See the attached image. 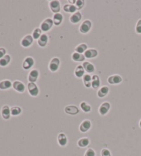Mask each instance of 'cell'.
<instances>
[{"instance_id": "1", "label": "cell", "mask_w": 141, "mask_h": 156, "mask_svg": "<svg viewBox=\"0 0 141 156\" xmlns=\"http://www.w3.org/2000/svg\"><path fill=\"white\" fill-rule=\"evenodd\" d=\"M92 24L90 20H85L82 24H81L79 27V31L81 33L86 34L90 30L91 28H92Z\"/></svg>"}, {"instance_id": "2", "label": "cell", "mask_w": 141, "mask_h": 156, "mask_svg": "<svg viewBox=\"0 0 141 156\" xmlns=\"http://www.w3.org/2000/svg\"><path fill=\"white\" fill-rule=\"evenodd\" d=\"M53 24H54V23H53L52 19L50 18L45 19V20L41 23L40 28H41V30L43 32H47L52 28Z\"/></svg>"}, {"instance_id": "3", "label": "cell", "mask_w": 141, "mask_h": 156, "mask_svg": "<svg viewBox=\"0 0 141 156\" xmlns=\"http://www.w3.org/2000/svg\"><path fill=\"white\" fill-rule=\"evenodd\" d=\"M49 7L51 11L54 14L59 13L61 10L60 1L58 0H52L49 1Z\"/></svg>"}, {"instance_id": "4", "label": "cell", "mask_w": 141, "mask_h": 156, "mask_svg": "<svg viewBox=\"0 0 141 156\" xmlns=\"http://www.w3.org/2000/svg\"><path fill=\"white\" fill-rule=\"evenodd\" d=\"M60 66V60L59 59V58L57 57H54V58H52V60L50 61L49 63V70H50L51 72H55L58 70Z\"/></svg>"}, {"instance_id": "5", "label": "cell", "mask_w": 141, "mask_h": 156, "mask_svg": "<svg viewBox=\"0 0 141 156\" xmlns=\"http://www.w3.org/2000/svg\"><path fill=\"white\" fill-rule=\"evenodd\" d=\"M28 90L31 96H37L39 95V89L35 83H29L28 84Z\"/></svg>"}, {"instance_id": "6", "label": "cell", "mask_w": 141, "mask_h": 156, "mask_svg": "<svg viewBox=\"0 0 141 156\" xmlns=\"http://www.w3.org/2000/svg\"><path fill=\"white\" fill-rule=\"evenodd\" d=\"M33 37L32 35H28L23 38L21 41V45L24 47H28L33 43Z\"/></svg>"}, {"instance_id": "7", "label": "cell", "mask_w": 141, "mask_h": 156, "mask_svg": "<svg viewBox=\"0 0 141 156\" xmlns=\"http://www.w3.org/2000/svg\"><path fill=\"white\" fill-rule=\"evenodd\" d=\"M110 107H111V105H110V102H104L103 103H102L101 104V106L99 107L98 108L99 114H100L101 116L106 115V114L108 113V111H110Z\"/></svg>"}, {"instance_id": "8", "label": "cell", "mask_w": 141, "mask_h": 156, "mask_svg": "<svg viewBox=\"0 0 141 156\" xmlns=\"http://www.w3.org/2000/svg\"><path fill=\"white\" fill-rule=\"evenodd\" d=\"M92 127V123L89 120H85L81 123L79 126V130L82 133H85L88 131Z\"/></svg>"}, {"instance_id": "9", "label": "cell", "mask_w": 141, "mask_h": 156, "mask_svg": "<svg viewBox=\"0 0 141 156\" xmlns=\"http://www.w3.org/2000/svg\"><path fill=\"white\" fill-rule=\"evenodd\" d=\"M35 64V61H34L33 58L30 56H28L25 58L24 62L22 64V68L24 70H30L32 66Z\"/></svg>"}, {"instance_id": "10", "label": "cell", "mask_w": 141, "mask_h": 156, "mask_svg": "<svg viewBox=\"0 0 141 156\" xmlns=\"http://www.w3.org/2000/svg\"><path fill=\"white\" fill-rule=\"evenodd\" d=\"M64 111L67 114H69V115H77L79 113V108L77 107V106L75 105H68L66 106L65 107Z\"/></svg>"}, {"instance_id": "11", "label": "cell", "mask_w": 141, "mask_h": 156, "mask_svg": "<svg viewBox=\"0 0 141 156\" xmlns=\"http://www.w3.org/2000/svg\"><path fill=\"white\" fill-rule=\"evenodd\" d=\"M122 81H123V79H122V77L119 75H112L107 79L108 83H110V84L111 85L119 84Z\"/></svg>"}, {"instance_id": "12", "label": "cell", "mask_w": 141, "mask_h": 156, "mask_svg": "<svg viewBox=\"0 0 141 156\" xmlns=\"http://www.w3.org/2000/svg\"><path fill=\"white\" fill-rule=\"evenodd\" d=\"M39 73L37 70H32L30 72L29 75H28V81H29L30 83H35V82L37 81L38 78H39Z\"/></svg>"}, {"instance_id": "13", "label": "cell", "mask_w": 141, "mask_h": 156, "mask_svg": "<svg viewBox=\"0 0 141 156\" xmlns=\"http://www.w3.org/2000/svg\"><path fill=\"white\" fill-rule=\"evenodd\" d=\"M13 89H14L15 91L20 93L24 92L25 89H26V87H25L24 83L19 81H15L14 83H13Z\"/></svg>"}, {"instance_id": "14", "label": "cell", "mask_w": 141, "mask_h": 156, "mask_svg": "<svg viewBox=\"0 0 141 156\" xmlns=\"http://www.w3.org/2000/svg\"><path fill=\"white\" fill-rule=\"evenodd\" d=\"M1 116L3 119L5 120H8L10 118V109L8 105H4L1 108Z\"/></svg>"}, {"instance_id": "15", "label": "cell", "mask_w": 141, "mask_h": 156, "mask_svg": "<svg viewBox=\"0 0 141 156\" xmlns=\"http://www.w3.org/2000/svg\"><path fill=\"white\" fill-rule=\"evenodd\" d=\"M82 19V15L80 12H76L72 14L70 17V22L72 24H78Z\"/></svg>"}, {"instance_id": "16", "label": "cell", "mask_w": 141, "mask_h": 156, "mask_svg": "<svg viewBox=\"0 0 141 156\" xmlns=\"http://www.w3.org/2000/svg\"><path fill=\"white\" fill-rule=\"evenodd\" d=\"M58 143L61 146H65L68 144V138L64 133H61L57 137Z\"/></svg>"}, {"instance_id": "17", "label": "cell", "mask_w": 141, "mask_h": 156, "mask_svg": "<svg viewBox=\"0 0 141 156\" xmlns=\"http://www.w3.org/2000/svg\"><path fill=\"white\" fill-rule=\"evenodd\" d=\"M47 42H48V37L45 34L41 35L39 39L37 40V44L41 47H44L47 45Z\"/></svg>"}, {"instance_id": "18", "label": "cell", "mask_w": 141, "mask_h": 156, "mask_svg": "<svg viewBox=\"0 0 141 156\" xmlns=\"http://www.w3.org/2000/svg\"><path fill=\"white\" fill-rule=\"evenodd\" d=\"M84 56L86 58H95V57L98 56V51L96 49H89V50L85 51Z\"/></svg>"}, {"instance_id": "19", "label": "cell", "mask_w": 141, "mask_h": 156, "mask_svg": "<svg viewBox=\"0 0 141 156\" xmlns=\"http://www.w3.org/2000/svg\"><path fill=\"white\" fill-rule=\"evenodd\" d=\"M72 60L74 61L82 62V61H84L85 59V57L84 56V54H80V53L74 52L72 53Z\"/></svg>"}, {"instance_id": "20", "label": "cell", "mask_w": 141, "mask_h": 156, "mask_svg": "<svg viewBox=\"0 0 141 156\" xmlns=\"http://www.w3.org/2000/svg\"><path fill=\"white\" fill-rule=\"evenodd\" d=\"M63 20H64V17H63V15L61 13L54 14L52 18L53 23H54L55 26H59L62 23Z\"/></svg>"}, {"instance_id": "21", "label": "cell", "mask_w": 141, "mask_h": 156, "mask_svg": "<svg viewBox=\"0 0 141 156\" xmlns=\"http://www.w3.org/2000/svg\"><path fill=\"white\" fill-rule=\"evenodd\" d=\"M83 67L84 68L85 71H86L87 73H92V72H94L95 70L94 65L91 63L90 62L85 61L83 63Z\"/></svg>"}, {"instance_id": "22", "label": "cell", "mask_w": 141, "mask_h": 156, "mask_svg": "<svg viewBox=\"0 0 141 156\" xmlns=\"http://www.w3.org/2000/svg\"><path fill=\"white\" fill-rule=\"evenodd\" d=\"M85 73V70L83 68V65H78L77 68H76L75 70H74V75H75V77L77 78H81L84 76Z\"/></svg>"}, {"instance_id": "23", "label": "cell", "mask_w": 141, "mask_h": 156, "mask_svg": "<svg viewBox=\"0 0 141 156\" xmlns=\"http://www.w3.org/2000/svg\"><path fill=\"white\" fill-rule=\"evenodd\" d=\"M109 91L110 89L107 86H103L99 89L98 92H97V96H98L99 98H103V97L107 96V94H108Z\"/></svg>"}, {"instance_id": "24", "label": "cell", "mask_w": 141, "mask_h": 156, "mask_svg": "<svg viewBox=\"0 0 141 156\" xmlns=\"http://www.w3.org/2000/svg\"><path fill=\"white\" fill-rule=\"evenodd\" d=\"M101 85V81H100V78L98 77V76L94 75L92 77V87L93 89H96L100 87Z\"/></svg>"}, {"instance_id": "25", "label": "cell", "mask_w": 141, "mask_h": 156, "mask_svg": "<svg viewBox=\"0 0 141 156\" xmlns=\"http://www.w3.org/2000/svg\"><path fill=\"white\" fill-rule=\"evenodd\" d=\"M64 10L66 13H75L76 11H77V7L75 6L74 4H66L64 6V8H63Z\"/></svg>"}, {"instance_id": "26", "label": "cell", "mask_w": 141, "mask_h": 156, "mask_svg": "<svg viewBox=\"0 0 141 156\" xmlns=\"http://www.w3.org/2000/svg\"><path fill=\"white\" fill-rule=\"evenodd\" d=\"M12 86V83L9 80H4V81L0 82V89H1V90H5V89H9Z\"/></svg>"}, {"instance_id": "27", "label": "cell", "mask_w": 141, "mask_h": 156, "mask_svg": "<svg viewBox=\"0 0 141 156\" xmlns=\"http://www.w3.org/2000/svg\"><path fill=\"white\" fill-rule=\"evenodd\" d=\"M10 61L11 57L10 55L6 54L3 58H1V59H0V66H1V67H6V66L9 64Z\"/></svg>"}, {"instance_id": "28", "label": "cell", "mask_w": 141, "mask_h": 156, "mask_svg": "<svg viewBox=\"0 0 141 156\" xmlns=\"http://www.w3.org/2000/svg\"><path fill=\"white\" fill-rule=\"evenodd\" d=\"M83 81L85 87L89 88L92 87V77L89 75H85L83 77Z\"/></svg>"}, {"instance_id": "29", "label": "cell", "mask_w": 141, "mask_h": 156, "mask_svg": "<svg viewBox=\"0 0 141 156\" xmlns=\"http://www.w3.org/2000/svg\"><path fill=\"white\" fill-rule=\"evenodd\" d=\"M89 138H81L77 142L78 146L81 148L86 147V146L89 145Z\"/></svg>"}, {"instance_id": "30", "label": "cell", "mask_w": 141, "mask_h": 156, "mask_svg": "<svg viewBox=\"0 0 141 156\" xmlns=\"http://www.w3.org/2000/svg\"><path fill=\"white\" fill-rule=\"evenodd\" d=\"M80 107H81L82 111L85 112V113H89V112H90L91 110H92L91 106L85 101L81 102V104H80Z\"/></svg>"}, {"instance_id": "31", "label": "cell", "mask_w": 141, "mask_h": 156, "mask_svg": "<svg viewBox=\"0 0 141 156\" xmlns=\"http://www.w3.org/2000/svg\"><path fill=\"white\" fill-rule=\"evenodd\" d=\"M87 49V45L85 43H81L79 45H77L75 47V52L82 54V53H85V51Z\"/></svg>"}, {"instance_id": "32", "label": "cell", "mask_w": 141, "mask_h": 156, "mask_svg": "<svg viewBox=\"0 0 141 156\" xmlns=\"http://www.w3.org/2000/svg\"><path fill=\"white\" fill-rule=\"evenodd\" d=\"M22 110L21 109V107L18 106H15L13 107L10 108V113L11 115L13 116H19L20 114L22 113Z\"/></svg>"}, {"instance_id": "33", "label": "cell", "mask_w": 141, "mask_h": 156, "mask_svg": "<svg viewBox=\"0 0 141 156\" xmlns=\"http://www.w3.org/2000/svg\"><path fill=\"white\" fill-rule=\"evenodd\" d=\"M41 32H42V30H41V28H35V30H33V32H32V37H33L34 39H37L38 40L39 39V37H41Z\"/></svg>"}, {"instance_id": "34", "label": "cell", "mask_w": 141, "mask_h": 156, "mask_svg": "<svg viewBox=\"0 0 141 156\" xmlns=\"http://www.w3.org/2000/svg\"><path fill=\"white\" fill-rule=\"evenodd\" d=\"M85 5V1L84 0H77L76 1L75 6L77 7V10H81L83 8Z\"/></svg>"}, {"instance_id": "35", "label": "cell", "mask_w": 141, "mask_h": 156, "mask_svg": "<svg viewBox=\"0 0 141 156\" xmlns=\"http://www.w3.org/2000/svg\"><path fill=\"white\" fill-rule=\"evenodd\" d=\"M96 153H95L94 150L92 149H88L85 152L84 156H95Z\"/></svg>"}, {"instance_id": "36", "label": "cell", "mask_w": 141, "mask_h": 156, "mask_svg": "<svg viewBox=\"0 0 141 156\" xmlns=\"http://www.w3.org/2000/svg\"><path fill=\"white\" fill-rule=\"evenodd\" d=\"M136 32L138 34H141V19L138 21L136 24Z\"/></svg>"}, {"instance_id": "37", "label": "cell", "mask_w": 141, "mask_h": 156, "mask_svg": "<svg viewBox=\"0 0 141 156\" xmlns=\"http://www.w3.org/2000/svg\"><path fill=\"white\" fill-rule=\"evenodd\" d=\"M101 156H112L110 150L107 149H103L101 150Z\"/></svg>"}, {"instance_id": "38", "label": "cell", "mask_w": 141, "mask_h": 156, "mask_svg": "<svg viewBox=\"0 0 141 156\" xmlns=\"http://www.w3.org/2000/svg\"><path fill=\"white\" fill-rule=\"evenodd\" d=\"M6 53V50H5V48H3V47H0V59L5 56Z\"/></svg>"}, {"instance_id": "39", "label": "cell", "mask_w": 141, "mask_h": 156, "mask_svg": "<svg viewBox=\"0 0 141 156\" xmlns=\"http://www.w3.org/2000/svg\"><path fill=\"white\" fill-rule=\"evenodd\" d=\"M139 127H140L141 128V120H140V123H139Z\"/></svg>"}]
</instances>
